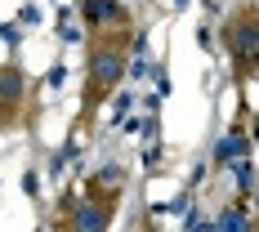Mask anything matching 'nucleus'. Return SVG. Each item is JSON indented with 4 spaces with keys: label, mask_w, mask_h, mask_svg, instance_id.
<instances>
[{
    "label": "nucleus",
    "mask_w": 259,
    "mask_h": 232,
    "mask_svg": "<svg viewBox=\"0 0 259 232\" xmlns=\"http://www.w3.org/2000/svg\"><path fill=\"white\" fill-rule=\"evenodd\" d=\"M107 228V210L103 206H80L76 210V232H103Z\"/></svg>",
    "instance_id": "f03ea898"
},
{
    "label": "nucleus",
    "mask_w": 259,
    "mask_h": 232,
    "mask_svg": "<svg viewBox=\"0 0 259 232\" xmlns=\"http://www.w3.org/2000/svg\"><path fill=\"white\" fill-rule=\"evenodd\" d=\"M214 232H250V223H246V210L228 206L219 219H214Z\"/></svg>",
    "instance_id": "7ed1b4c3"
},
{
    "label": "nucleus",
    "mask_w": 259,
    "mask_h": 232,
    "mask_svg": "<svg viewBox=\"0 0 259 232\" xmlns=\"http://www.w3.org/2000/svg\"><path fill=\"white\" fill-rule=\"evenodd\" d=\"M237 54H241V58H255V23H250V18L237 27Z\"/></svg>",
    "instance_id": "39448f33"
},
{
    "label": "nucleus",
    "mask_w": 259,
    "mask_h": 232,
    "mask_svg": "<svg viewBox=\"0 0 259 232\" xmlns=\"http://www.w3.org/2000/svg\"><path fill=\"white\" fill-rule=\"evenodd\" d=\"M0 80H5V85H0V94H5V99H9V94L18 99V89H23V85H18V72H9V76H0Z\"/></svg>",
    "instance_id": "0eeeda50"
},
{
    "label": "nucleus",
    "mask_w": 259,
    "mask_h": 232,
    "mask_svg": "<svg viewBox=\"0 0 259 232\" xmlns=\"http://www.w3.org/2000/svg\"><path fill=\"white\" fill-rule=\"evenodd\" d=\"M192 232H214V223H197V228H192Z\"/></svg>",
    "instance_id": "6e6552de"
},
{
    "label": "nucleus",
    "mask_w": 259,
    "mask_h": 232,
    "mask_svg": "<svg viewBox=\"0 0 259 232\" xmlns=\"http://www.w3.org/2000/svg\"><path fill=\"white\" fill-rule=\"evenodd\" d=\"M85 18L90 23H107V18H116V5L112 0H85Z\"/></svg>",
    "instance_id": "20e7f679"
},
{
    "label": "nucleus",
    "mask_w": 259,
    "mask_h": 232,
    "mask_svg": "<svg viewBox=\"0 0 259 232\" xmlns=\"http://www.w3.org/2000/svg\"><path fill=\"white\" fill-rule=\"evenodd\" d=\"M90 76L99 80V85L121 80V54H116V50H94V54H90Z\"/></svg>",
    "instance_id": "f257e3e1"
},
{
    "label": "nucleus",
    "mask_w": 259,
    "mask_h": 232,
    "mask_svg": "<svg viewBox=\"0 0 259 232\" xmlns=\"http://www.w3.org/2000/svg\"><path fill=\"white\" fill-rule=\"evenodd\" d=\"M241 152H246V138H241V134L219 138V148H214V156H219V161H233V156H241Z\"/></svg>",
    "instance_id": "423d86ee"
}]
</instances>
